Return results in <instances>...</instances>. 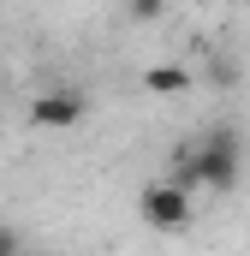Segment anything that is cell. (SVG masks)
I'll list each match as a JSON object with an SVG mask.
<instances>
[{
    "label": "cell",
    "instance_id": "obj_1",
    "mask_svg": "<svg viewBox=\"0 0 250 256\" xmlns=\"http://www.w3.org/2000/svg\"><path fill=\"white\" fill-rule=\"evenodd\" d=\"M238 173H244V143H238V131H208V137H196L185 155L173 161V185H185L190 196L196 191H214V196H226V191H238Z\"/></svg>",
    "mask_w": 250,
    "mask_h": 256
},
{
    "label": "cell",
    "instance_id": "obj_2",
    "mask_svg": "<svg viewBox=\"0 0 250 256\" xmlns=\"http://www.w3.org/2000/svg\"><path fill=\"white\" fill-rule=\"evenodd\" d=\"M137 214H143L149 232H185L190 226V191L173 185V179H149L137 191Z\"/></svg>",
    "mask_w": 250,
    "mask_h": 256
},
{
    "label": "cell",
    "instance_id": "obj_3",
    "mask_svg": "<svg viewBox=\"0 0 250 256\" xmlns=\"http://www.w3.org/2000/svg\"><path fill=\"white\" fill-rule=\"evenodd\" d=\"M90 120V96L78 84H54L42 96H30V126L36 131H78Z\"/></svg>",
    "mask_w": 250,
    "mask_h": 256
},
{
    "label": "cell",
    "instance_id": "obj_4",
    "mask_svg": "<svg viewBox=\"0 0 250 256\" xmlns=\"http://www.w3.org/2000/svg\"><path fill=\"white\" fill-rule=\"evenodd\" d=\"M143 90L149 96H179V90H190V72L185 66H149L143 72Z\"/></svg>",
    "mask_w": 250,
    "mask_h": 256
},
{
    "label": "cell",
    "instance_id": "obj_5",
    "mask_svg": "<svg viewBox=\"0 0 250 256\" xmlns=\"http://www.w3.org/2000/svg\"><path fill=\"white\" fill-rule=\"evenodd\" d=\"M125 12H131L137 24H155V18L167 12V0H125Z\"/></svg>",
    "mask_w": 250,
    "mask_h": 256
},
{
    "label": "cell",
    "instance_id": "obj_6",
    "mask_svg": "<svg viewBox=\"0 0 250 256\" xmlns=\"http://www.w3.org/2000/svg\"><path fill=\"white\" fill-rule=\"evenodd\" d=\"M0 256H24V238H18V226H6V220H0Z\"/></svg>",
    "mask_w": 250,
    "mask_h": 256
}]
</instances>
